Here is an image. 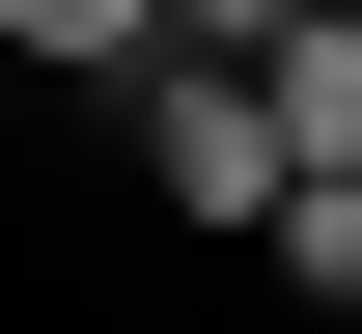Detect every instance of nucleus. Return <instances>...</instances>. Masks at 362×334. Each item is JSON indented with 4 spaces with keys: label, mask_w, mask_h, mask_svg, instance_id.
<instances>
[{
    "label": "nucleus",
    "mask_w": 362,
    "mask_h": 334,
    "mask_svg": "<svg viewBox=\"0 0 362 334\" xmlns=\"http://www.w3.org/2000/svg\"><path fill=\"white\" fill-rule=\"evenodd\" d=\"M139 195H168V223H251V195H279L251 56H139Z\"/></svg>",
    "instance_id": "1"
},
{
    "label": "nucleus",
    "mask_w": 362,
    "mask_h": 334,
    "mask_svg": "<svg viewBox=\"0 0 362 334\" xmlns=\"http://www.w3.org/2000/svg\"><path fill=\"white\" fill-rule=\"evenodd\" d=\"M251 28H307V0H223V28H195V56H251Z\"/></svg>",
    "instance_id": "5"
},
{
    "label": "nucleus",
    "mask_w": 362,
    "mask_h": 334,
    "mask_svg": "<svg viewBox=\"0 0 362 334\" xmlns=\"http://www.w3.org/2000/svg\"><path fill=\"white\" fill-rule=\"evenodd\" d=\"M251 251H279L307 306H362V167H279V195H251Z\"/></svg>",
    "instance_id": "4"
},
{
    "label": "nucleus",
    "mask_w": 362,
    "mask_h": 334,
    "mask_svg": "<svg viewBox=\"0 0 362 334\" xmlns=\"http://www.w3.org/2000/svg\"><path fill=\"white\" fill-rule=\"evenodd\" d=\"M0 56H28V84H139V56H168V0H0Z\"/></svg>",
    "instance_id": "3"
},
{
    "label": "nucleus",
    "mask_w": 362,
    "mask_h": 334,
    "mask_svg": "<svg viewBox=\"0 0 362 334\" xmlns=\"http://www.w3.org/2000/svg\"><path fill=\"white\" fill-rule=\"evenodd\" d=\"M251 112H279V167H362V0L251 28Z\"/></svg>",
    "instance_id": "2"
}]
</instances>
